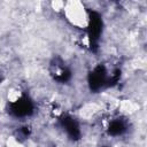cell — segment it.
Returning a JSON list of instances; mask_svg holds the SVG:
<instances>
[{"label":"cell","mask_w":147,"mask_h":147,"mask_svg":"<svg viewBox=\"0 0 147 147\" xmlns=\"http://www.w3.org/2000/svg\"><path fill=\"white\" fill-rule=\"evenodd\" d=\"M7 147H23V144L15 137H10L7 140Z\"/></svg>","instance_id":"obj_2"},{"label":"cell","mask_w":147,"mask_h":147,"mask_svg":"<svg viewBox=\"0 0 147 147\" xmlns=\"http://www.w3.org/2000/svg\"><path fill=\"white\" fill-rule=\"evenodd\" d=\"M63 10L68 20L78 28H85L88 24V16L84 9V6L79 2H69L64 3Z\"/></svg>","instance_id":"obj_1"}]
</instances>
